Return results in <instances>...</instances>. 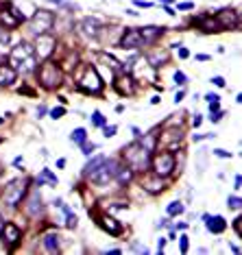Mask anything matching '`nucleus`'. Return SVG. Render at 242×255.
Segmentation results:
<instances>
[{"mask_svg":"<svg viewBox=\"0 0 242 255\" xmlns=\"http://www.w3.org/2000/svg\"><path fill=\"white\" fill-rule=\"evenodd\" d=\"M9 64L13 65L15 72H22V74H29L37 68V55L35 48L31 46L29 42H20L18 46L11 51L9 55Z\"/></svg>","mask_w":242,"mask_h":255,"instance_id":"f257e3e1","label":"nucleus"},{"mask_svg":"<svg viewBox=\"0 0 242 255\" xmlns=\"http://www.w3.org/2000/svg\"><path fill=\"white\" fill-rule=\"evenodd\" d=\"M122 155L133 173H144V170L151 168V153H148V148L140 140H135L133 144L122 148Z\"/></svg>","mask_w":242,"mask_h":255,"instance_id":"f03ea898","label":"nucleus"},{"mask_svg":"<svg viewBox=\"0 0 242 255\" xmlns=\"http://www.w3.org/2000/svg\"><path fill=\"white\" fill-rule=\"evenodd\" d=\"M37 81H40L42 87H46V90H55V87L61 85L63 72H61V68H59L55 62L46 59V62L40 65V70H37Z\"/></svg>","mask_w":242,"mask_h":255,"instance_id":"7ed1b4c3","label":"nucleus"},{"mask_svg":"<svg viewBox=\"0 0 242 255\" xmlns=\"http://www.w3.org/2000/svg\"><path fill=\"white\" fill-rule=\"evenodd\" d=\"M29 184H31V179H13L11 184H7V188L2 190V203L9 205V207L20 205V201L29 192Z\"/></svg>","mask_w":242,"mask_h":255,"instance_id":"20e7f679","label":"nucleus"},{"mask_svg":"<svg viewBox=\"0 0 242 255\" xmlns=\"http://www.w3.org/2000/svg\"><path fill=\"white\" fill-rule=\"evenodd\" d=\"M31 26V33L33 35H42V33H48L55 26V13H51V11L46 9H37L35 15L31 18L29 22Z\"/></svg>","mask_w":242,"mask_h":255,"instance_id":"39448f33","label":"nucleus"},{"mask_svg":"<svg viewBox=\"0 0 242 255\" xmlns=\"http://www.w3.org/2000/svg\"><path fill=\"white\" fill-rule=\"evenodd\" d=\"M79 90L85 94H101L103 92V79L94 65H87L83 79H79Z\"/></svg>","mask_w":242,"mask_h":255,"instance_id":"423d86ee","label":"nucleus"},{"mask_svg":"<svg viewBox=\"0 0 242 255\" xmlns=\"http://www.w3.org/2000/svg\"><path fill=\"white\" fill-rule=\"evenodd\" d=\"M116 173H118V162L116 159H107L105 157V162H103L94 173L90 175V179L94 181V184H98V186H107L109 181L116 177Z\"/></svg>","mask_w":242,"mask_h":255,"instance_id":"0eeeda50","label":"nucleus"},{"mask_svg":"<svg viewBox=\"0 0 242 255\" xmlns=\"http://www.w3.org/2000/svg\"><path fill=\"white\" fill-rule=\"evenodd\" d=\"M151 168H153V173H155L157 177H168L175 170V155L170 151L157 153L155 157L151 159Z\"/></svg>","mask_w":242,"mask_h":255,"instance_id":"6e6552de","label":"nucleus"},{"mask_svg":"<svg viewBox=\"0 0 242 255\" xmlns=\"http://www.w3.org/2000/svg\"><path fill=\"white\" fill-rule=\"evenodd\" d=\"M214 20H216L221 31H232V29H238L240 26V15H238V11H234V9L218 11V13L214 15Z\"/></svg>","mask_w":242,"mask_h":255,"instance_id":"1a4fd4ad","label":"nucleus"},{"mask_svg":"<svg viewBox=\"0 0 242 255\" xmlns=\"http://www.w3.org/2000/svg\"><path fill=\"white\" fill-rule=\"evenodd\" d=\"M35 55L42 59H48L55 48V37L51 35V33H42V35H37V42H35Z\"/></svg>","mask_w":242,"mask_h":255,"instance_id":"9d476101","label":"nucleus"},{"mask_svg":"<svg viewBox=\"0 0 242 255\" xmlns=\"http://www.w3.org/2000/svg\"><path fill=\"white\" fill-rule=\"evenodd\" d=\"M20 22H24V15L20 9L9 4V11H0V24L4 29H15V26H20Z\"/></svg>","mask_w":242,"mask_h":255,"instance_id":"9b49d317","label":"nucleus"},{"mask_svg":"<svg viewBox=\"0 0 242 255\" xmlns=\"http://www.w3.org/2000/svg\"><path fill=\"white\" fill-rule=\"evenodd\" d=\"M144 40H142L140 35V29H124L122 33V40H120V46L124 48V51H133V48H140Z\"/></svg>","mask_w":242,"mask_h":255,"instance_id":"f8f14e48","label":"nucleus"},{"mask_svg":"<svg viewBox=\"0 0 242 255\" xmlns=\"http://www.w3.org/2000/svg\"><path fill=\"white\" fill-rule=\"evenodd\" d=\"M0 236H2V240L7 242L9 249H13L20 242L22 231H20V227L15 223H7V225H2V229H0Z\"/></svg>","mask_w":242,"mask_h":255,"instance_id":"ddd939ff","label":"nucleus"},{"mask_svg":"<svg viewBox=\"0 0 242 255\" xmlns=\"http://www.w3.org/2000/svg\"><path fill=\"white\" fill-rule=\"evenodd\" d=\"M79 31H81L83 37H87V40H96L98 33H101V22H98L96 18H85L79 24Z\"/></svg>","mask_w":242,"mask_h":255,"instance_id":"4468645a","label":"nucleus"},{"mask_svg":"<svg viewBox=\"0 0 242 255\" xmlns=\"http://www.w3.org/2000/svg\"><path fill=\"white\" fill-rule=\"evenodd\" d=\"M114 85H116V90L122 94V96H133L135 94V83H133V79H131L129 74H118L116 76V83H114Z\"/></svg>","mask_w":242,"mask_h":255,"instance_id":"2eb2a0df","label":"nucleus"},{"mask_svg":"<svg viewBox=\"0 0 242 255\" xmlns=\"http://www.w3.org/2000/svg\"><path fill=\"white\" fill-rule=\"evenodd\" d=\"M203 220H205V227L210 234H223L225 229H227V223H225L223 216H203Z\"/></svg>","mask_w":242,"mask_h":255,"instance_id":"dca6fc26","label":"nucleus"},{"mask_svg":"<svg viewBox=\"0 0 242 255\" xmlns=\"http://www.w3.org/2000/svg\"><path fill=\"white\" fill-rule=\"evenodd\" d=\"M42 196H40V192L37 190H33L29 194V201H26V214L31 216V218H35V216H40L42 214Z\"/></svg>","mask_w":242,"mask_h":255,"instance_id":"f3484780","label":"nucleus"},{"mask_svg":"<svg viewBox=\"0 0 242 255\" xmlns=\"http://www.w3.org/2000/svg\"><path fill=\"white\" fill-rule=\"evenodd\" d=\"M192 24H196L203 33H221L216 20L210 18V15H199V18H192Z\"/></svg>","mask_w":242,"mask_h":255,"instance_id":"a211bd4d","label":"nucleus"},{"mask_svg":"<svg viewBox=\"0 0 242 255\" xmlns=\"http://www.w3.org/2000/svg\"><path fill=\"white\" fill-rule=\"evenodd\" d=\"M98 225H101L103 229H105L107 234H112V236L122 234V225H120L116 218H112V216H101V218H98Z\"/></svg>","mask_w":242,"mask_h":255,"instance_id":"6ab92c4d","label":"nucleus"},{"mask_svg":"<svg viewBox=\"0 0 242 255\" xmlns=\"http://www.w3.org/2000/svg\"><path fill=\"white\" fill-rule=\"evenodd\" d=\"M15 79H18V72L11 68V65H0V85L9 87L15 83Z\"/></svg>","mask_w":242,"mask_h":255,"instance_id":"aec40b11","label":"nucleus"},{"mask_svg":"<svg viewBox=\"0 0 242 255\" xmlns=\"http://www.w3.org/2000/svg\"><path fill=\"white\" fill-rule=\"evenodd\" d=\"M181 135H183V131H181V129H170V131L164 133L159 140H162V144H168L170 148H175L181 142Z\"/></svg>","mask_w":242,"mask_h":255,"instance_id":"412c9836","label":"nucleus"},{"mask_svg":"<svg viewBox=\"0 0 242 255\" xmlns=\"http://www.w3.org/2000/svg\"><path fill=\"white\" fill-rule=\"evenodd\" d=\"M162 33H164V26H144V29H140V35L144 40V44L162 37Z\"/></svg>","mask_w":242,"mask_h":255,"instance_id":"4be33fe9","label":"nucleus"},{"mask_svg":"<svg viewBox=\"0 0 242 255\" xmlns=\"http://www.w3.org/2000/svg\"><path fill=\"white\" fill-rule=\"evenodd\" d=\"M162 177H144V190L146 192H151V194H157V192H162Z\"/></svg>","mask_w":242,"mask_h":255,"instance_id":"5701e85b","label":"nucleus"},{"mask_svg":"<svg viewBox=\"0 0 242 255\" xmlns=\"http://www.w3.org/2000/svg\"><path fill=\"white\" fill-rule=\"evenodd\" d=\"M42 242H44L46 253H59V238H57V234H46Z\"/></svg>","mask_w":242,"mask_h":255,"instance_id":"b1692460","label":"nucleus"},{"mask_svg":"<svg viewBox=\"0 0 242 255\" xmlns=\"http://www.w3.org/2000/svg\"><path fill=\"white\" fill-rule=\"evenodd\" d=\"M35 184H37V186H42V184H51V186L55 188V186L59 184V179H57V177H55L48 168H44V170H42V175L35 179Z\"/></svg>","mask_w":242,"mask_h":255,"instance_id":"393cba45","label":"nucleus"},{"mask_svg":"<svg viewBox=\"0 0 242 255\" xmlns=\"http://www.w3.org/2000/svg\"><path fill=\"white\" fill-rule=\"evenodd\" d=\"M103 162H105V155H96V157H92L90 162L85 164V168H83V175H85V177H90V175L94 173V170H96V168H98V166H101Z\"/></svg>","mask_w":242,"mask_h":255,"instance_id":"a878e982","label":"nucleus"},{"mask_svg":"<svg viewBox=\"0 0 242 255\" xmlns=\"http://www.w3.org/2000/svg\"><path fill=\"white\" fill-rule=\"evenodd\" d=\"M116 177H118L120 184L126 186V184H131V179H133V170H131V168H118Z\"/></svg>","mask_w":242,"mask_h":255,"instance_id":"bb28decb","label":"nucleus"},{"mask_svg":"<svg viewBox=\"0 0 242 255\" xmlns=\"http://www.w3.org/2000/svg\"><path fill=\"white\" fill-rule=\"evenodd\" d=\"M168 59V53H162V55H148V64L153 65V68H159L164 62Z\"/></svg>","mask_w":242,"mask_h":255,"instance_id":"cd10ccee","label":"nucleus"},{"mask_svg":"<svg viewBox=\"0 0 242 255\" xmlns=\"http://www.w3.org/2000/svg\"><path fill=\"white\" fill-rule=\"evenodd\" d=\"M85 137H87V131L85 129H74L72 133H70V140H72L74 144H81V142H85Z\"/></svg>","mask_w":242,"mask_h":255,"instance_id":"c85d7f7f","label":"nucleus"},{"mask_svg":"<svg viewBox=\"0 0 242 255\" xmlns=\"http://www.w3.org/2000/svg\"><path fill=\"white\" fill-rule=\"evenodd\" d=\"M183 212H185V207L179 201H175V203L168 205V216H179V214H183Z\"/></svg>","mask_w":242,"mask_h":255,"instance_id":"c756f323","label":"nucleus"},{"mask_svg":"<svg viewBox=\"0 0 242 255\" xmlns=\"http://www.w3.org/2000/svg\"><path fill=\"white\" fill-rule=\"evenodd\" d=\"M227 207H229V209H240V207H242L240 196H229V198H227Z\"/></svg>","mask_w":242,"mask_h":255,"instance_id":"7c9ffc66","label":"nucleus"},{"mask_svg":"<svg viewBox=\"0 0 242 255\" xmlns=\"http://www.w3.org/2000/svg\"><path fill=\"white\" fill-rule=\"evenodd\" d=\"M92 123H94L96 127H105V125H107V120L103 118V114H101V112H94V114H92Z\"/></svg>","mask_w":242,"mask_h":255,"instance_id":"2f4dec72","label":"nucleus"},{"mask_svg":"<svg viewBox=\"0 0 242 255\" xmlns=\"http://www.w3.org/2000/svg\"><path fill=\"white\" fill-rule=\"evenodd\" d=\"M188 240H190L188 236H181V238H179V251H181V253H185V251H188V245H190Z\"/></svg>","mask_w":242,"mask_h":255,"instance_id":"473e14b6","label":"nucleus"},{"mask_svg":"<svg viewBox=\"0 0 242 255\" xmlns=\"http://www.w3.org/2000/svg\"><path fill=\"white\" fill-rule=\"evenodd\" d=\"M81 148H83V155H87V157H90V155H92V151H94V148H96V144H87V142H81Z\"/></svg>","mask_w":242,"mask_h":255,"instance_id":"72a5a7b5","label":"nucleus"},{"mask_svg":"<svg viewBox=\"0 0 242 255\" xmlns=\"http://www.w3.org/2000/svg\"><path fill=\"white\" fill-rule=\"evenodd\" d=\"M103 129H105V137H114V135H116V131H118V127L116 125H105V127H103Z\"/></svg>","mask_w":242,"mask_h":255,"instance_id":"f704fd0d","label":"nucleus"},{"mask_svg":"<svg viewBox=\"0 0 242 255\" xmlns=\"http://www.w3.org/2000/svg\"><path fill=\"white\" fill-rule=\"evenodd\" d=\"M214 155H216V157H223V159H227V157H232V153L229 151H225V148H214L212 151Z\"/></svg>","mask_w":242,"mask_h":255,"instance_id":"c9c22d12","label":"nucleus"},{"mask_svg":"<svg viewBox=\"0 0 242 255\" xmlns=\"http://www.w3.org/2000/svg\"><path fill=\"white\" fill-rule=\"evenodd\" d=\"M175 81H177V85H185V81H188V76H185L183 72H175Z\"/></svg>","mask_w":242,"mask_h":255,"instance_id":"e433bc0d","label":"nucleus"},{"mask_svg":"<svg viewBox=\"0 0 242 255\" xmlns=\"http://www.w3.org/2000/svg\"><path fill=\"white\" fill-rule=\"evenodd\" d=\"M51 116H53L55 120H57V118H61V116H65V107H55L53 112H51Z\"/></svg>","mask_w":242,"mask_h":255,"instance_id":"4c0bfd02","label":"nucleus"},{"mask_svg":"<svg viewBox=\"0 0 242 255\" xmlns=\"http://www.w3.org/2000/svg\"><path fill=\"white\" fill-rule=\"evenodd\" d=\"M223 116H225V112H221V109H216V112H214V114L210 116V120H212V123H221Z\"/></svg>","mask_w":242,"mask_h":255,"instance_id":"58836bf2","label":"nucleus"},{"mask_svg":"<svg viewBox=\"0 0 242 255\" xmlns=\"http://www.w3.org/2000/svg\"><path fill=\"white\" fill-rule=\"evenodd\" d=\"M131 249H133V251H137V253H148V249H146L144 245H137V242H131Z\"/></svg>","mask_w":242,"mask_h":255,"instance_id":"ea45409f","label":"nucleus"},{"mask_svg":"<svg viewBox=\"0 0 242 255\" xmlns=\"http://www.w3.org/2000/svg\"><path fill=\"white\" fill-rule=\"evenodd\" d=\"M234 229H236V234H238V236H242V218L234 220Z\"/></svg>","mask_w":242,"mask_h":255,"instance_id":"a19ab883","label":"nucleus"},{"mask_svg":"<svg viewBox=\"0 0 242 255\" xmlns=\"http://www.w3.org/2000/svg\"><path fill=\"white\" fill-rule=\"evenodd\" d=\"M7 44H9V33L2 31L0 33V46H7Z\"/></svg>","mask_w":242,"mask_h":255,"instance_id":"79ce46f5","label":"nucleus"},{"mask_svg":"<svg viewBox=\"0 0 242 255\" xmlns=\"http://www.w3.org/2000/svg\"><path fill=\"white\" fill-rule=\"evenodd\" d=\"M212 83H214L216 87H225V79H223V76H214Z\"/></svg>","mask_w":242,"mask_h":255,"instance_id":"37998d69","label":"nucleus"},{"mask_svg":"<svg viewBox=\"0 0 242 255\" xmlns=\"http://www.w3.org/2000/svg\"><path fill=\"white\" fill-rule=\"evenodd\" d=\"M177 9L179 11H188V9H194V4L192 2H181V4H177Z\"/></svg>","mask_w":242,"mask_h":255,"instance_id":"c03bdc74","label":"nucleus"},{"mask_svg":"<svg viewBox=\"0 0 242 255\" xmlns=\"http://www.w3.org/2000/svg\"><path fill=\"white\" fill-rule=\"evenodd\" d=\"M205 101H207V103H218V101H221V98H218V94H207V96H205Z\"/></svg>","mask_w":242,"mask_h":255,"instance_id":"a18cd8bd","label":"nucleus"},{"mask_svg":"<svg viewBox=\"0 0 242 255\" xmlns=\"http://www.w3.org/2000/svg\"><path fill=\"white\" fill-rule=\"evenodd\" d=\"M164 247H166V240H164V238H159V240H157V253H164Z\"/></svg>","mask_w":242,"mask_h":255,"instance_id":"49530a36","label":"nucleus"},{"mask_svg":"<svg viewBox=\"0 0 242 255\" xmlns=\"http://www.w3.org/2000/svg\"><path fill=\"white\" fill-rule=\"evenodd\" d=\"M179 57L181 59H188L190 57V51H188V48H179Z\"/></svg>","mask_w":242,"mask_h":255,"instance_id":"de8ad7c7","label":"nucleus"},{"mask_svg":"<svg viewBox=\"0 0 242 255\" xmlns=\"http://www.w3.org/2000/svg\"><path fill=\"white\" fill-rule=\"evenodd\" d=\"M131 131H133L135 140H142V137H144V135H142V131H140V129H137V127H131Z\"/></svg>","mask_w":242,"mask_h":255,"instance_id":"09e8293b","label":"nucleus"},{"mask_svg":"<svg viewBox=\"0 0 242 255\" xmlns=\"http://www.w3.org/2000/svg\"><path fill=\"white\" fill-rule=\"evenodd\" d=\"M135 7H142V9H148L151 2H144V0H135Z\"/></svg>","mask_w":242,"mask_h":255,"instance_id":"8fccbe9b","label":"nucleus"},{"mask_svg":"<svg viewBox=\"0 0 242 255\" xmlns=\"http://www.w3.org/2000/svg\"><path fill=\"white\" fill-rule=\"evenodd\" d=\"M203 123V120H201V116H194V120H192V125H194V129H196V127H199Z\"/></svg>","mask_w":242,"mask_h":255,"instance_id":"3c124183","label":"nucleus"},{"mask_svg":"<svg viewBox=\"0 0 242 255\" xmlns=\"http://www.w3.org/2000/svg\"><path fill=\"white\" fill-rule=\"evenodd\" d=\"M185 94L183 92H179V94H175V103H181V98H183Z\"/></svg>","mask_w":242,"mask_h":255,"instance_id":"603ef678","label":"nucleus"},{"mask_svg":"<svg viewBox=\"0 0 242 255\" xmlns=\"http://www.w3.org/2000/svg\"><path fill=\"white\" fill-rule=\"evenodd\" d=\"M46 114V107H44V105H40V107H37V116H44Z\"/></svg>","mask_w":242,"mask_h":255,"instance_id":"864d4df0","label":"nucleus"},{"mask_svg":"<svg viewBox=\"0 0 242 255\" xmlns=\"http://www.w3.org/2000/svg\"><path fill=\"white\" fill-rule=\"evenodd\" d=\"M234 186H236V190H240V175H236V181H234Z\"/></svg>","mask_w":242,"mask_h":255,"instance_id":"5fc2aeb1","label":"nucleus"},{"mask_svg":"<svg viewBox=\"0 0 242 255\" xmlns=\"http://www.w3.org/2000/svg\"><path fill=\"white\" fill-rule=\"evenodd\" d=\"M196 59H199V62H207L210 57H207V55H196Z\"/></svg>","mask_w":242,"mask_h":255,"instance_id":"6e6d98bb","label":"nucleus"},{"mask_svg":"<svg viewBox=\"0 0 242 255\" xmlns=\"http://www.w3.org/2000/svg\"><path fill=\"white\" fill-rule=\"evenodd\" d=\"M159 101H162V98H159V96H153V98H151V105H157Z\"/></svg>","mask_w":242,"mask_h":255,"instance_id":"4d7b16f0","label":"nucleus"},{"mask_svg":"<svg viewBox=\"0 0 242 255\" xmlns=\"http://www.w3.org/2000/svg\"><path fill=\"white\" fill-rule=\"evenodd\" d=\"M48 2H55V4H61L63 0H48Z\"/></svg>","mask_w":242,"mask_h":255,"instance_id":"13d9d810","label":"nucleus"},{"mask_svg":"<svg viewBox=\"0 0 242 255\" xmlns=\"http://www.w3.org/2000/svg\"><path fill=\"white\" fill-rule=\"evenodd\" d=\"M0 220H2V218H0ZM0 229H2V223H0Z\"/></svg>","mask_w":242,"mask_h":255,"instance_id":"bf43d9fd","label":"nucleus"}]
</instances>
